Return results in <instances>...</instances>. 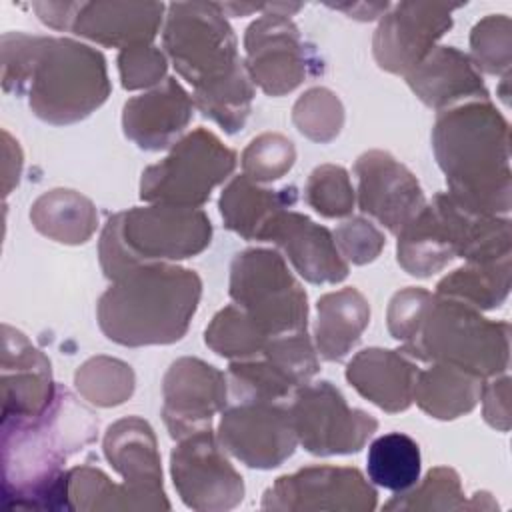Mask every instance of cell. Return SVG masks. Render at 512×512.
<instances>
[{
  "mask_svg": "<svg viewBox=\"0 0 512 512\" xmlns=\"http://www.w3.org/2000/svg\"><path fill=\"white\" fill-rule=\"evenodd\" d=\"M396 258H398V264L410 276H416V278H430L456 258L438 222V216L434 214L428 202L400 230L398 244H396Z\"/></svg>",
  "mask_w": 512,
  "mask_h": 512,
  "instance_id": "obj_30",
  "label": "cell"
},
{
  "mask_svg": "<svg viewBox=\"0 0 512 512\" xmlns=\"http://www.w3.org/2000/svg\"><path fill=\"white\" fill-rule=\"evenodd\" d=\"M432 150L456 202L482 214L508 216L510 128L490 100L438 112Z\"/></svg>",
  "mask_w": 512,
  "mask_h": 512,
  "instance_id": "obj_4",
  "label": "cell"
},
{
  "mask_svg": "<svg viewBox=\"0 0 512 512\" xmlns=\"http://www.w3.org/2000/svg\"><path fill=\"white\" fill-rule=\"evenodd\" d=\"M164 10L162 2H82L72 32L120 50L152 44L162 26Z\"/></svg>",
  "mask_w": 512,
  "mask_h": 512,
  "instance_id": "obj_23",
  "label": "cell"
},
{
  "mask_svg": "<svg viewBox=\"0 0 512 512\" xmlns=\"http://www.w3.org/2000/svg\"><path fill=\"white\" fill-rule=\"evenodd\" d=\"M216 436L228 454L256 470L278 468L298 446L290 408L282 402H238L222 410Z\"/></svg>",
  "mask_w": 512,
  "mask_h": 512,
  "instance_id": "obj_14",
  "label": "cell"
},
{
  "mask_svg": "<svg viewBox=\"0 0 512 512\" xmlns=\"http://www.w3.org/2000/svg\"><path fill=\"white\" fill-rule=\"evenodd\" d=\"M2 86L26 94L30 110L54 126L88 118L110 96L106 60L96 48L72 38L2 36Z\"/></svg>",
  "mask_w": 512,
  "mask_h": 512,
  "instance_id": "obj_3",
  "label": "cell"
},
{
  "mask_svg": "<svg viewBox=\"0 0 512 512\" xmlns=\"http://www.w3.org/2000/svg\"><path fill=\"white\" fill-rule=\"evenodd\" d=\"M296 162V148L290 138L278 132H264L250 140L240 156L242 174L254 182H274Z\"/></svg>",
  "mask_w": 512,
  "mask_h": 512,
  "instance_id": "obj_39",
  "label": "cell"
},
{
  "mask_svg": "<svg viewBox=\"0 0 512 512\" xmlns=\"http://www.w3.org/2000/svg\"><path fill=\"white\" fill-rule=\"evenodd\" d=\"M398 342L400 352L414 360L450 364L484 380L508 370L510 324L488 320L478 308L432 292Z\"/></svg>",
  "mask_w": 512,
  "mask_h": 512,
  "instance_id": "obj_6",
  "label": "cell"
},
{
  "mask_svg": "<svg viewBox=\"0 0 512 512\" xmlns=\"http://www.w3.org/2000/svg\"><path fill=\"white\" fill-rule=\"evenodd\" d=\"M332 234L342 258L358 266L376 260L386 246L384 234L362 216L348 218Z\"/></svg>",
  "mask_w": 512,
  "mask_h": 512,
  "instance_id": "obj_42",
  "label": "cell"
},
{
  "mask_svg": "<svg viewBox=\"0 0 512 512\" xmlns=\"http://www.w3.org/2000/svg\"><path fill=\"white\" fill-rule=\"evenodd\" d=\"M418 366L400 350L364 348L346 366L354 390L384 412H404L412 404Z\"/></svg>",
  "mask_w": 512,
  "mask_h": 512,
  "instance_id": "obj_25",
  "label": "cell"
},
{
  "mask_svg": "<svg viewBox=\"0 0 512 512\" xmlns=\"http://www.w3.org/2000/svg\"><path fill=\"white\" fill-rule=\"evenodd\" d=\"M32 226L60 244H84L98 228V212L90 198L76 190L54 188L30 206Z\"/></svg>",
  "mask_w": 512,
  "mask_h": 512,
  "instance_id": "obj_29",
  "label": "cell"
},
{
  "mask_svg": "<svg viewBox=\"0 0 512 512\" xmlns=\"http://www.w3.org/2000/svg\"><path fill=\"white\" fill-rule=\"evenodd\" d=\"M288 408L298 444L314 456L356 454L378 428L374 416L350 408L340 390L328 380L300 386Z\"/></svg>",
  "mask_w": 512,
  "mask_h": 512,
  "instance_id": "obj_11",
  "label": "cell"
},
{
  "mask_svg": "<svg viewBox=\"0 0 512 512\" xmlns=\"http://www.w3.org/2000/svg\"><path fill=\"white\" fill-rule=\"evenodd\" d=\"M420 468V446L408 434L388 432L372 440L368 446V480L394 494L412 488L420 480Z\"/></svg>",
  "mask_w": 512,
  "mask_h": 512,
  "instance_id": "obj_32",
  "label": "cell"
},
{
  "mask_svg": "<svg viewBox=\"0 0 512 512\" xmlns=\"http://www.w3.org/2000/svg\"><path fill=\"white\" fill-rule=\"evenodd\" d=\"M510 292V256L494 262H466L446 274L438 284V296L454 298L478 310L498 308Z\"/></svg>",
  "mask_w": 512,
  "mask_h": 512,
  "instance_id": "obj_31",
  "label": "cell"
},
{
  "mask_svg": "<svg viewBox=\"0 0 512 512\" xmlns=\"http://www.w3.org/2000/svg\"><path fill=\"white\" fill-rule=\"evenodd\" d=\"M304 200L324 218L348 216L356 202L348 170L336 164L316 166L306 180Z\"/></svg>",
  "mask_w": 512,
  "mask_h": 512,
  "instance_id": "obj_38",
  "label": "cell"
},
{
  "mask_svg": "<svg viewBox=\"0 0 512 512\" xmlns=\"http://www.w3.org/2000/svg\"><path fill=\"white\" fill-rule=\"evenodd\" d=\"M162 418L174 440L212 428V416L228 402L226 374L200 358H178L162 380Z\"/></svg>",
  "mask_w": 512,
  "mask_h": 512,
  "instance_id": "obj_16",
  "label": "cell"
},
{
  "mask_svg": "<svg viewBox=\"0 0 512 512\" xmlns=\"http://www.w3.org/2000/svg\"><path fill=\"white\" fill-rule=\"evenodd\" d=\"M194 100L176 78L126 100L122 130L142 150L172 148L194 116Z\"/></svg>",
  "mask_w": 512,
  "mask_h": 512,
  "instance_id": "obj_20",
  "label": "cell"
},
{
  "mask_svg": "<svg viewBox=\"0 0 512 512\" xmlns=\"http://www.w3.org/2000/svg\"><path fill=\"white\" fill-rule=\"evenodd\" d=\"M294 202V186L270 190L240 174L222 190L218 208L228 230L236 232L244 240H264L274 220L294 206Z\"/></svg>",
  "mask_w": 512,
  "mask_h": 512,
  "instance_id": "obj_26",
  "label": "cell"
},
{
  "mask_svg": "<svg viewBox=\"0 0 512 512\" xmlns=\"http://www.w3.org/2000/svg\"><path fill=\"white\" fill-rule=\"evenodd\" d=\"M316 312V352L328 362H338L348 356L370 324V304L366 296L352 286L320 296Z\"/></svg>",
  "mask_w": 512,
  "mask_h": 512,
  "instance_id": "obj_27",
  "label": "cell"
},
{
  "mask_svg": "<svg viewBox=\"0 0 512 512\" xmlns=\"http://www.w3.org/2000/svg\"><path fill=\"white\" fill-rule=\"evenodd\" d=\"M468 500L460 476L454 468L434 466L422 482L396 494L384 504V510H466Z\"/></svg>",
  "mask_w": 512,
  "mask_h": 512,
  "instance_id": "obj_36",
  "label": "cell"
},
{
  "mask_svg": "<svg viewBox=\"0 0 512 512\" xmlns=\"http://www.w3.org/2000/svg\"><path fill=\"white\" fill-rule=\"evenodd\" d=\"M212 428L178 440L170 452V474L180 500L198 512H224L244 498V480L230 464Z\"/></svg>",
  "mask_w": 512,
  "mask_h": 512,
  "instance_id": "obj_12",
  "label": "cell"
},
{
  "mask_svg": "<svg viewBox=\"0 0 512 512\" xmlns=\"http://www.w3.org/2000/svg\"><path fill=\"white\" fill-rule=\"evenodd\" d=\"M508 398H510V378L506 374L500 376V378L494 376V380L484 382L482 396H480L484 420L492 428L502 430V432H508V428H510Z\"/></svg>",
  "mask_w": 512,
  "mask_h": 512,
  "instance_id": "obj_43",
  "label": "cell"
},
{
  "mask_svg": "<svg viewBox=\"0 0 512 512\" xmlns=\"http://www.w3.org/2000/svg\"><path fill=\"white\" fill-rule=\"evenodd\" d=\"M102 448L106 460L134 496L138 510H170L156 434L144 418L126 416L110 424Z\"/></svg>",
  "mask_w": 512,
  "mask_h": 512,
  "instance_id": "obj_18",
  "label": "cell"
},
{
  "mask_svg": "<svg viewBox=\"0 0 512 512\" xmlns=\"http://www.w3.org/2000/svg\"><path fill=\"white\" fill-rule=\"evenodd\" d=\"M484 382V378L462 368L430 362L426 370L416 374L412 402L430 418L454 420L476 408Z\"/></svg>",
  "mask_w": 512,
  "mask_h": 512,
  "instance_id": "obj_28",
  "label": "cell"
},
{
  "mask_svg": "<svg viewBox=\"0 0 512 512\" xmlns=\"http://www.w3.org/2000/svg\"><path fill=\"white\" fill-rule=\"evenodd\" d=\"M68 510H138V504L124 482H112L96 466L80 464L66 470Z\"/></svg>",
  "mask_w": 512,
  "mask_h": 512,
  "instance_id": "obj_35",
  "label": "cell"
},
{
  "mask_svg": "<svg viewBox=\"0 0 512 512\" xmlns=\"http://www.w3.org/2000/svg\"><path fill=\"white\" fill-rule=\"evenodd\" d=\"M300 8L302 4H266V14L246 28L244 66L252 84L268 96H284L316 72L310 50L288 18Z\"/></svg>",
  "mask_w": 512,
  "mask_h": 512,
  "instance_id": "obj_10",
  "label": "cell"
},
{
  "mask_svg": "<svg viewBox=\"0 0 512 512\" xmlns=\"http://www.w3.org/2000/svg\"><path fill=\"white\" fill-rule=\"evenodd\" d=\"M98 436V418L64 386L36 418L2 424V502L10 510H68L64 464Z\"/></svg>",
  "mask_w": 512,
  "mask_h": 512,
  "instance_id": "obj_2",
  "label": "cell"
},
{
  "mask_svg": "<svg viewBox=\"0 0 512 512\" xmlns=\"http://www.w3.org/2000/svg\"><path fill=\"white\" fill-rule=\"evenodd\" d=\"M270 336L236 304H228L214 314L204 330L206 346L228 360H248L258 356Z\"/></svg>",
  "mask_w": 512,
  "mask_h": 512,
  "instance_id": "obj_34",
  "label": "cell"
},
{
  "mask_svg": "<svg viewBox=\"0 0 512 512\" xmlns=\"http://www.w3.org/2000/svg\"><path fill=\"white\" fill-rule=\"evenodd\" d=\"M378 494L358 468L306 466L284 474L262 496V510L372 512Z\"/></svg>",
  "mask_w": 512,
  "mask_h": 512,
  "instance_id": "obj_13",
  "label": "cell"
},
{
  "mask_svg": "<svg viewBox=\"0 0 512 512\" xmlns=\"http://www.w3.org/2000/svg\"><path fill=\"white\" fill-rule=\"evenodd\" d=\"M406 82L426 106L438 112L466 100H490L480 70L454 46H436L406 74Z\"/></svg>",
  "mask_w": 512,
  "mask_h": 512,
  "instance_id": "obj_22",
  "label": "cell"
},
{
  "mask_svg": "<svg viewBox=\"0 0 512 512\" xmlns=\"http://www.w3.org/2000/svg\"><path fill=\"white\" fill-rule=\"evenodd\" d=\"M358 208L388 232L400 230L426 206L418 178L390 152L368 150L354 162Z\"/></svg>",
  "mask_w": 512,
  "mask_h": 512,
  "instance_id": "obj_17",
  "label": "cell"
},
{
  "mask_svg": "<svg viewBox=\"0 0 512 512\" xmlns=\"http://www.w3.org/2000/svg\"><path fill=\"white\" fill-rule=\"evenodd\" d=\"M202 296V280L170 262L140 264L98 298L102 334L120 346L172 344L184 338Z\"/></svg>",
  "mask_w": 512,
  "mask_h": 512,
  "instance_id": "obj_5",
  "label": "cell"
},
{
  "mask_svg": "<svg viewBox=\"0 0 512 512\" xmlns=\"http://www.w3.org/2000/svg\"><path fill=\"white\" fill-rule=\"evenodd\" d=\"M234 168L236 152L214 132L196 128L184 134L164 160L142 172L140 198L148 204L200 208Z\"/></svg>",
  "mask_w": 512,
  "mask_h": 512,
  "instance_id": "obj_9",
  "label": "cell"
},
{
  "mask_svg": "<svg viewBox=\"0 0 512 512\" xmlns=\"http://www.w3.org/2000/svg\"><path fill=\"white\" fill-rule=\"evenodd\" d=\"M82 2H34L38 18L54 30H72L74 18Z\"/></svg>",
  "mask_w": 512,
  "mask_h": 512,
  "instance_id": "obj_44",
  "label": "cell"
},
{
  "mask_svg": "<svg viewBox=\"0 0 512 512\" xmlns=\"http://www.w3.org/2000/svg\"><path fill=\"white\" fill-rule=\"evenodd\" d=\"M210 240L212 222L202 208L148 204L106 220L98 256L104 276L114 282L140 264L192 258L204 252Z\"/></svg>",
  "mask_w": 512,
  "mask_h": 512,
  "instance_id": "obj_7",
  "label": "cell"
},
{
  "mask_svg": "<svg viewBox=\"0 0 512 512\" xmlns=\"http://www.w3.org/2000/svg\"><path fill=\"white\" fill-rule=\"evenodd\" d=\"M228 294L270 338L306 330L308 296L276 250L238 252L230 264Z\"/></svg>",
  "mask_w": 512,
  "mask_h": 512,
  "instance_id": "obj_8",
  "label": "cell"
},
{
  "mask_svg": "<svg viewBox=\"0 0 512 512\" xmlns=\"http://www.w3.org/2000/svg\"><path fill=\"white\" fill-rule=\"evenodd\" d=\"M78 394L100 408L124 404L134 392V372L124 360L112 356H92L74 374Z\"/></svg>",
  "mask_w": 512,
  "mask_h": 512,
  "instance_id": "obj_33",
  "label": "cell"
},
{
  "mask_svg": "<svg viewBox=\"0 0 512 512\" xmlns=\"http://www.w3.org/2000/svg\"><path fill=\"white\" fill-rule=\"evenodd\" d=\"M264 242H274L294 270L312 284H338L348 276V262L338 252L334 234L300 212L284 210Z\"/></svg>",
  "mask_w": 512,
  "mask_h": 512,
  "instance_id": "obj_21",
  "label": "cell"
},
{
  "mask_svg": "<svg viewBox=\"0 0 512 512\" xmlns=\"http://www.w3.org/2000/svg\"><path fill=\"white\" fill-rule=\"evenodd\" d=\"M162 46L176 72L194 88V106L228 134L244 128L254 84L220 6L216 2L168 4Z\"/></svg>",
  "mask_w": 512,
  "mask_h": 512,
  "instance_id": "obj_1",
  "label": "cell"
},
{
  "mask_svg": "<svg viewBox=\"0 0 512 512\" xmlns=\"http://www.w3.org/2000/svg\"><path fill=\"white\" fill-rule=\"evenodd\" d=\"M292 122L302 136L326 144L332 142L344 126V106L332 90L316 86L294 102Z\"/></svg>",
  "mask_w": 512,
  "mask_h": 512,
  "instance_id": "obj_37",
  "label": "cell"
},
{
  "mask_svg": "<svg viewBox=\"0 0 512 512\" xmlns=\"http://www.w3.org/2000/svg\"><path fill=\"white\" fill-rule=\"evenodd\" d=\"M2 424L40 416L54 400L50 360L10 324H2Z\"/></svg>",
  "mask_w": 512,
  "mask_h": 512,
  "instance_id": "obj_19",
  "label": "cell"
},
{
  "mask_svg": "<svg viewBox=\"0 0 512 512\" xmlns=\"http://www.w3.org/2000/svg\"><path fill=\"white\" fill-rule=\"evenodd\" d=\"M168 58L154 44H138L118 54V72L124 90L154 88L166 80Z\"/></svg>",
  "mask_w": 512,
  "mask_h": 512,
  "instance_id": "obj_41",
  "label": "cell"
},
{
  "mask_svg": "<svg viewBox=\"0 0 512 512\" xmlns=\"http://www.w3.org/2000/svg\"><path fill=\"white\" fill-rule=\"evenodd\" d=\"M510 18L504 14H490L480 20L470 34L472 62L478 70L488 74H510Z\"/></svg>",
  "mask_w": 512,
  "mask_h": 512,
  "instance_id": "obj_40",
  "label": "cell"
},
{
  "mask_svg": "<svg viewBox=\"0 0 512 512\" xmlns=\"http://www.w3.org/2000/svg\"><path fill=\"white\" fill-rule=\"evenodd\" d=\"M462 4L400 2L384 14L372 40L378 66L390 74L406 76L452 28V12Z\"/></svg>",
  "mask_w": 512,
  "mask_h": 512,
  "instance_id": "obj_15",
  "label": "cell"
},
{
  "mask_svg": "<svg viewBox=\"0 0 512 512\" xmlns=\"http://www.w3.org/2000/svg\"><path fill=\"white\" fill-rule=\"evenodd\" d=\"M336 10H342L346 14H350V18H358V20H374L378 16H384L386 10L390 8L388 2H380V4H352V6H346V4H338V6H332Z\"/></svg>",
  "mask_w": 512,
  "mask_h": 512,
  "instance_id": "obj_45",
  "label": "cell"
},
{
  "mask_svg": "<svg viewBox=\"0 0 512 512\" xmlns=\"http://www.w3.org/2000/svg\"><path fill=\"white\" fill-rule=\"evenodd\" d=\"M438 216L454 256L466 262H494L512 252L508 216H492L470 210L448 192H438L428 202Z\"/></svg>",
  "mask_w": 512,
  "mask_h": 512,
  "instance_id": "obj_24",
  "label": "cell"
}]
</instances>
